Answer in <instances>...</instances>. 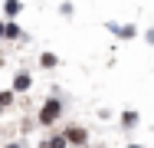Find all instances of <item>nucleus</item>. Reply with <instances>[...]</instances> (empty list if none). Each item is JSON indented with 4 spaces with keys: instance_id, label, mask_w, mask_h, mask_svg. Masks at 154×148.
Returning a JSON list of instances; mask_svg holds the SVG:
<instances>
[{
    "instance_id": "nucleus-1",
    "label": "nucleus",
    "mask_w": 154,
    "mask_h": 148,
    "mask_svg": "<svg viewBox=\"0 0 154 148\" xmlns=\"http://www.w3.org/2000/svg\"><path fill=\"white\" fill-rule=\"evenodd\" d=\"M59 118H62V102L56 99V95H49V99L39 105V115H36V122H39L43 128H53Z\"/></svg>"
},
{
    "instance_id": "nucleus-2",
    "label": "nucleus",
    "mask_w": 154,
    "mask_h": 148,
    "mask_svg": "<svg viewBox=\"0 0 154 148\" xmlns=\"http://www.w3.org/2000/svg\"><path fill=\"white\" fill-rule=\"evenodd\" d=\"M62 135H66V142L72 148H85L89 145V128H85V125H66Z\"/></svg>"
},
{
    "instance_id": "nucleus-3",
    "label": "nucleus",
    "mask_w": 154,
    "mask_h": 148,
    "mask_svg": "<svg viewBox=\"0 0 154 148\" xmlns=\"http://www.w3.org/2000/svg\"><path fill=\"white\" fill-rule=\"evenodd\" d=\"M105 30H108V33H115L118 40H134V36H138V27H134V23H115V20H108Z\"/></svg>"
},
{
    "instance_id": "nucleus-4",
    "label": "nucleus",
    "mask_w": 154,
    "mask_h": 148,
    "mask_svg": "<svg viewBox=\"0 0 154 148\" xmlns=\"http://www.w3.org/2000/svg\"><path fill=\"white\" fill-rule=\"evenodd\" d=\"M10 89H13L17 95H23V92H30V89H33V76L26 72V69H20V72L13 76V82H10Z\"/></svg>"
},
{
    "instance_id": "nucleus-5",
    "label": "nucleus",
    "mask_w": 154,
    "mask_h": 148,
    "mask_svg": "<svg viewBox=\"0 0 154 148\" xmlns=\"http://www.w3.org/2000/svg\"><path fill=\"white\" fill-rule=\"evenodd\" d=\"M118 122H122V128H125V132H131V128H138V122H141V115H138L134 109H125Z\"/></svg>"
},
{
    "instance_id": "nucleus-6",
    "label": "nucleus",
    "mask_w": 154,
    "mask_h": 148,
    "mask_svg": "<svg viewBox=\"0 0 154 148\" xmlns=\"http://www.w3.org/2000/svg\"><path fill=\"white\" fill-rule=\"evenodd\" d=\"M23 13V0H3V17L7 20H17Z\"/></svg>"
},
{
    "instance_id": "nucleus-7",
    "label": "nucleus",
    "mask_w": 154,
    "mask_h": 148,
    "mask_svg": "<svg viewBox=\"0 0 154 148\" xmlns=\"http://www.w3.org/2000/svg\"><path fill=\"white\" fill-rule=\"evenodd\" d=\"M39 148H69V142H66V135H46L43 142H39Z\"/></svg>"
},
{
    "instance_id": "nucleus-8",
    "label": "nucleus",
    "mask_w": 154,
    "mask_h": 148,
    "mask_svg": "<svg viewBox=\"0 0 154 148\" xmlns=\"http://www.w3.org/2000/svg\"><path fill=\"white\" fill-rule=\"evenodd\" d=\"M26 33L20 30V23L17 20H7V27H3V40H23Z\"/></svg>"
},
{
    "instance_id": "nucleus-9",
    "label": "nucleus",
    "mask_w": 154,
    "mask_h": 148,
    "mask_svg": "<svg viewBox=\"0 0 154 148\" xmlns=\"http://www.w3.org/2000/svg\"><path fill=\"white\" fill-rule=\"evenodd\" d=\"M39 66H43V69H56V66H59V56L46 50V53H39Z\"/></svg>"
},
{
    "instance_id": "nucleus-10",
    "label": "nucleus",
    "mask_w": 154,
    "mask_h": 148,
    "mask_svg": "<svg viewBox=\"0 0 154 148\" xmlns=\"http://www.w3.org/2000/svg\"><path fill=\"white\" fill-rule=\"evenodd\" d=\"M13 99H17V92H13V89H0V105H3V109H10V105H13Z\"/></svg>"
},
{
    "instance_id": "nucleus-11",
    "label": "nucleus",
    "mask_w": 154,
    "mask_h": 148,
    "mask_svg": "<svg viewBox=\"0 0 154 148\" xmlns=\"http://www.w3.org/2000/svg\"><path fill=\"white\" fill-rule=\"evenodd\" d=\"M72 10H75V7H72L69 0H62V3H59V17H66V20L72 17Z\"/></svg>"
},
{
    "instance_id": "nucleus-12",
    "label": "nucleus",
    "mask_w": 154,
    "mask_h": 148,
    "mask_svg": "<svg viewBox=\"0 0 154 148\" xmlns=\"http://www.w3.org/2000/svg\"><path fill=\"white\" fill-rule=\"evenodd\" d=\"M144 43H148V46H154V27L144 30Z\"/></svg>"
},
{
    "instance_id": "nucleus-13",
    "label": "nucleus",
    "mask_w": 154,
    "mask_h": 148,
    "mask_svg": "<svg viewBox=\"0 0 154 148\" xmlns=\"http://www.w3.org/2000/svg\"><path fill=\"white\" fill-rule=\"evenodd\" d=\"M3 148H23V145H20V142H10V145H3Z\"/></svg>"
},
{
    "instance_id": "nucleus-14",
    "label": "nucleus",
    "mask_w": 154,
    "mask_h": 148,
    "mask_svg": "<svg viewBox=\"0 0 154 148\" xmlns=\"http://www.w3.org/2000/svg\"><path fill=\"white\" fill-rule=\"evenodd\" d=\"M3 27H7V20H0V40H3Z\"/></svg>"
},
{
    "instance_id": "nucleus-15",
    "label": "nucleus",
    "mask_w": 154,
    "mask_h": 148,
    "mask_svg": "<svg viewBox=\"0 0 154 148\" xmlns=\"http://www.w3.org/2000/svg\"><path fill=\"white\" fill-rule=\"evenodd\" d=\"M125 148H144V145H125Z\"/></svg>"
},
{
    "instance_id": "nucleus-16",
    "label": "nucleus",
    "mask_w": 154,
    "mask_h": 148,
    "mask_svg": "<svg viewBox=\"0 0 154 148\" xmlns=\"http://www.w3.org/2000/svg\"><path fill=\"white\" fill-rule=\"evenodd\" d=\"M85 148H102V145H85Z\"/></svg>"
},
{
    "instance_id": "nucleus-17",
    "label": "nucleus",
    "mask_w": 154,
    "mask_h": 148,
    "mask_svg": "<svg viewBox=\"0 0 154 148\" xmlns=\"http://www.w3.org/2000/svg\"><path fill=\"white\" fill-rule=\"evenodd\" d=\"M0 115H3V105H0Z\"/></svg>"
},
{
    "instance_id": "nucleus-18",
    "label": "nucleus",
    "mask_w": 154,
    "mask_h": 148,
    "mask_svg": "<svg viewBox=\"0 0 154 148\" xmlns=\"http://www.w3.org/2000/svg\"><path fill=\"white\" fill-rule=\"evenodd\" d=\"M0 66H3V59H0Z\"/></svg>"
}]
</instances>
